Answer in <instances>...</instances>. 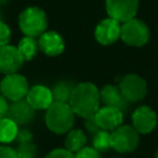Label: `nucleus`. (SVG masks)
Segmentation results:
<instances>
[{
  "instance_id": "nucleus-26",
  "label": "nucleus",
  "mask_w": 158,
  "mask_h": 158,
  "mask_svg": "<svg viewBox=\"0 0 158 158\" xmlns=\"http://www.w3.org/2000/svg\"><path fill=\"white\" fill-rule=\"evenodd\" d=\"M17 143H27V142H33V133L27 130V128H19V132H17V136H16V139H15Z\"/></svg>"
},
{
  "instance_id": "nucleus-28",
  "label": "nucleus",
  "mask_w": 158,
  "mask_h": 158,
  "mask_svg": "<svg viewBox=\"0 0 158 158\" xmlns=\"http://www.w3.org/2000/svg\"><path fill=\"white\" fill-rule=\"evenodd\" d=\"M84 120H85V122H84V125H85V128H86V131H88L89 133L94 135V133H96V132L100 130V128H99V126L96 125L95 120H94V116L86 117V118H84Z\"/></svg>"
},
{
  "instance_id": "nucleus-29",
  "label": "nucleus",
  "mask_w": 158,
  "mask_h": 158,
  "mask_svg": "<svg viewBox=\"0 0 158 158\" xmlns=\"http://www.w3.org/2000/svg\"><path fill=\"white\" fill-rule=\"evenodd\" d=\"M7 109H9V104H7V100L0 94V118H4L6 117V114H7Z\"/></svg>"
},
{
  "instance_id": "nucleus-2",
  "label": "nucleus",
  "mask_w": 158,
  "mask_h": 158,
  "mask_svg": "<svg viewBox=\"0 0 158 158\" xmlns=\"http://www.w3.org/2000/svg\"><path fill=\"white\" fill-rule=\"evenodd\" d=\"M75 114L69 104L54 101L44 115L47 128L56 135H64L73 128Z\"/></svg>"
},
{
  "instance_id": "nucleus-21",
  "label": "nucleus",
  "mask_w": 158,
  "mask_h": 158,
  "mask_svg": "<svg viewBox=\"0 0 158 158\" xmlns=\"http://www.w3.org/2000/svg\"><path fill=\"white\" fill-rule=\"evenodd\" d=\"M91 143H93L91 147H94L100 153L111 149V133H110V131L99 130L96 133L93 135Z\"/></svg>"
},
{
  "instance_id": "nucleus-30",
  "label": "nucleus",
  "mask_w": 158,
  "mask_h": 158,
  "mask_svg": "<svg viewBox=\"0 0 158 158\" xmlns=\"http://www.w3.org/2000/svg\"><path fill=\"white\" fill-rule=\"evenodd\" d=\"M154 158H158V151L156 152V156H154Z\"/></svg>"
},
{
  "instance_id": "nucleus-25",
  "label": "nucleus",
  "mask_w": 158,
  "mask_h": 158,
  "mask_svg": "<svg viewBox=\"0 0 158 158\" xmlns=\"http://www.w3.org/2000/svg\"><path fill=\"white\" fill-rule=\"evenodd\" d=\"M11 38V31L10 27L1 20L0 21V47L9 44V41Z\"/></svg>"
},
{
  "instance_id": "nucleus-18",
  "label": "nucleus",
  "mask_w": 158,
  "mask_h": 158,
  "mask_svg": "<svg viewBox=\"0 0 158 158\" xmlns=\"http://www.w3.org/2000/svg\"><path fill=\"white\" fill-rule=\"evenodd\" d=\"M73 88H74V84L72 81H69V80L57 81L53 85V88L51 89L52 90V95H53V100L57 101V102L69 104V99H70Z\"/></svg>"
},
{
  "instance_id": "nucleus-12",
  "label": "nucleus",
  "mask_w": 158,
  "mask_h": 158,
  "mask_svg": "<svg viewBox=\"0 0 158 158\" xmlns=\"http://www.w3.org/2000/svg\"><path fill=\"white\" fill-rule=\"evenodd\" d=\"M23 58L21 57L17 47L6 44L0 47V73L11 74L17 73V70L23 64Z\"/></svg>"
},
{
  "instance_id": "nucleus-8",
  "label": "nucleus",
  "mask_w": 158,
  "mask_h": 158,
  "mask_svg": "<svg viewBox=\"0 0 158 158\" xmlns=\"http://www.w3.org/2000/svg\"><path fill=\"white\" fill-rule=\"evenodd\" d=\"M139 1L138 0H106L105 7L109 17L123 23L133 19L137 14Z\"/></svg>"
},
{
  "instance_id": "nucleus-16",
  "label": "nucleus",
  "mask_w": 158,
  "mask_h": 158,
  "mask_svg": "<svg viewBox=\"0 0 158 158\" xmlns=\"http://www.w3.org/2000/svg\"><path fill=\"white\" fill-rule=\"evenodd\" d=\"M99 94H100V102H102L104 106L118 107L122 111L127 110L128 102L122 98L118 86L106 84L99 90Z\"/></svg>"
},
{
  "instance_id": "nucleus-6",
  "label": "nucleus",
  "mask_w": 158,
  "mask_h": 158,
  "mask_svg": "<svg viewBox=\"0 0 158 158\" xmlns=\"http://www.w3.org/2000/svg\"><path fill=\"white\" fill-rule=\"evenodd\" d=\"M28 89L30 86L27 79L19 73L6 74L0 81V94L7 101H17L25 99Z\"/></svg>"
},
{
  "instance_id": "nucleus-9",
  "label": "nucleus",
  "mask_w": 158,
  "mask_h": 158,
  "mask_svg": "<svg viewBox=\"0 0 158 158\" xmlns=\"http://www.w3.org/2000/svg\"><path fill=\"white\" fill-rule=\"evenodd\" d=\"M94 120L100 130L112 131L122 125L123 111L114 106H102L94 114Z\"/></svg>"
},
{
  "instance_id": "nucleus-7",
  "label": "nucleus",
  "mask_w": 158,
  "mask_h": 158,
  "mask_svg": "<svg viewBox=\"0 0 158 158\" xmlns=\"http://www.w3.org/2000/svg\"><path fill=\"white\" fill-rule=\"evenodd\" d=\"M122 98L128 102H138L147 95V83L138 74L125 75L118 85Z\"/></svg>"
},
{
  "instance_id": "nucleus-4",
  "label": "nucleus",
  "mask_w": 158,
  "mask_h": 158,
  "mask_svg": "<svg viewBox=\"0 0 158 158\" xmlns=\"http://www.w3.org/2000/svg\"><path fill=\"white\" fill-rule=\"evenodd\" d=\"M111 149L118 153L133 152L139 144V133L130 125H120L111 132Z\"/></svg>"
},
{
  "instance_id": "nucleus-3",
  "label": "nucleus",
  "mask_w": 158,
  "mask_h": 158,
  "mask_svg": "<svg viewBox=\"0 0 158 158\" xmlns=\"http://www.w3.org/2000/svg\"><path fill=\"white\" fill-rule=\"evenodd\" d=\"M19 26L25 36L36 38L40 37L44 31H47L48 19L42 9L37 6H30L20 14Z\"/></svg>"
},
{
  "instance_id": "nucleus-17",
  "label": "nucleus",
  "mask_w": 158,
  "mask_h": 158,
  "mask_svg": "<svg viewBox=\"0 0 158 158\" xmlns=\"http://www.w3.org/2000/svg\"><path fill=\"white\" fill-rule=\"evenodd\" d=\"M88 138L84 131L79 128H72L67 132L65 139H64V148L70 151L72 153H77L81 148L86 146Z\"/></svg>"
},
{
  "instance_id": "nucleus-31",
  "label": "nucleus",
  "mask_w": 158,
  "mask_h": 158,
  "mask_svg": "<svg viewBox=\"0 0 158 158\" xmlns=\"http://www.w3.org/2000/svg\"><path fill=\"white\" fill-rule=\"evenodd\" d=\"M0 2H1V0H0Z\"/></svg>"
},
{
  "instance_id": "nucleus-14",
  "label": "nucleus",
  "mask_w": 158,
  "mask_h": 158,
  "mask_svg": "<svg viewBox=\"0 0 158 158\" xmlns=\"http://www.w3.org/2000/svg\"><path fill=\"white\" fill-rule=\"evenodd\" d=\"M37 42L40 51L49 57H56L63 53L65 46L63 37L56 31H44L38 37Z\"/></svg>"
},
{
  "instance_id": "nucleus-13",
  "label": "nucleus",
  "mask_w": 158,
  "mask_h": 158,
  "mask_svg": "<svg viewBox=\"0 0 158 158\" xmlns=\"http://www.w3.org/2000/svg\"><path fill=\"white\" fill-rule=\"evenodd\" d=\"M35 111L36 110L26 101V99H21L17 101H11L7 109L6 117L11 118L17 126H26L32 122Z\"/></svg>"
},
{
  "instance_id": "nucleus-24",
  "label": "nucleus",
  "mask_w": 158,
  "mask_h": 158,
  "mask_svg": "<svg viewBox=\"0 0 158 158\" xmlns=\"http://www.w3.org/2000/svg\"><path fill=\"white\" fill-rule=\"evenodd\" d=\"M44 158H74V153L65 148H56L48 152Z\"/></svg>"
},
{
  "instance_id": "nucleus-23",
  "label": "nucleus",
  "mask_w": 158,
  "mask_h": 158,
  "mask_svg": "<svg viewBox=\"0 0 158 158\" xmlns=\"http://www.w3.org/2000/svg\"><path fill=\"white\" fill-rule=\"evenodd\" d=\"M74 158H101V154L94 147L85 146L84 148L74 153Z\"/></svg>"
},
{
  "instance_id": "nucleus-20",
  "label": "nucleus",
  "mask_w": 158,
  "mask_h": 158,
  "mask_svg": "<svg viewBox=\"0 0 158 158\" xmlns=\"http://www.w3.org/2000/svg\"><path fill=\"white\" fill-rule=\"evenodd\" d=\"M17 49H19L21 57L23 58V60H31L36 57L40 48H38V42L36 38L25 36L23 38L20 40V42L17 44Z\"/></svg>"
},
{
  "instance_id": "nucleus-27",
  "label": "nucleus",
  "mask_w": 158,
  "mask_h": 158,
  "mask_svg": "<svg viewBox=\"0 0 158 158\" xmlns=\"http://www.w3.org/2000/svg\"><path fill=\"white\" fill-rule=\"evenodd\" d=\"M0 158H17L15 148L7 144H0Z\"/></svg>"
},
{
  "instance_id": "nucleus-11",
  "label": "nucleus",
  "mask_w": 158,
  "mask_h": 158,
  "mask_svg": "<svg viewBox=\"0 0 158 158\" xmlns=\"http://www.w3.org/2000/svg\"><path fill=\"white\" fill-rule=\"evenodd\" d=\"M132 126L141 135L151 133L157 126V114L149 106H139L132 112Z\"/></svg>"
},
{
  "instance_id": "nucleus-1",
  "label": "nucleus",
  "mask_w": 158,
  "mask_h": 158,
  "mask_svg": "<svg viewBox=\"0 0 158 158\" xmlns=\"http://www.w3.org/2000/svg\"><path fill=\"white\" fill-rule=\"evenodd\" d=\"M100 104V94L96 85L88 81L74 85L69 105L77 116L83 118L94 116L99 110Z\"/></svg>"
},
{
  "instance_id": "nucleus-15",
  "label": "nucleus",
  "mask_w": 158,
  "mask_h": 158,
  "mask_svg": "<svg viewBox=\"0 0 158 158\" xmlns=\"http://www.w3.org/2000/svg\"><path fill=\"white\" fill-rule=\"evenodd\" d=\"M25 99L35 110H47L54 102L52 90L44 85H33L30 88Z\"/></svg>"
},
{
  "instance_id": "nucleus-10",
  "label": "nucleus",
  "mask_w": 158,
  "mask_h": 158,
  "mask_svg": "<svg viewBox=\"0 0 158 158\" xmlns=\"http://www.w3.org/2000/svg\"><path fill=\"white\" fill-rule=\"evenodd\" d=\"M121 36V23L111 17L101 20L95 27V40L102 46L115 43Z\"/></svg>"
},
{
  "instance_id": "nucleus-22",
  "label": "nucleus",
  "mask_w": 158,
  "mask_h": 158,
  "mask_svg": "<svg viewBox=\"0 0 158 158\" xmlns=\"http://www.w3.org/2000/svg\"><path fill=\"white\" fill-rule=\"evenodd\" d=\"M15 151L17 158H37V147L33 142L17 143Z\"/></svg>"
},
{
  "instance_id": "nucleus-5",
  "label": "nucleus",
  "mask_w": 158,
  "mask_h": 158,
  "mask_svg": "<svg viewBox=\"0 0 158 158\" xmlns=\"http://www.w3.org/2000/svg\"><path fill=\"white\" fill-rule=\"evenodd\" d=\"M120 38L128 46L142 47L149 40V28L143 21L133 17L121 23Z\"/></svg>"
},
{
  "instance_id": "nucleus-19",
  "label": "nucleus",
  "mask_w": 158,
  "mask_h": 158,
  "mask_svg": "<svg viewBox=\"0 0 158 158\" xmlns=\"http://www.w3.org/2000/svg\"><path fill=\"white\" fill-rule=\"evenodd\" d=\"M19 126L9 117L0 118V143H10L16 139Z\"/></svg>"
}]
</instances>
